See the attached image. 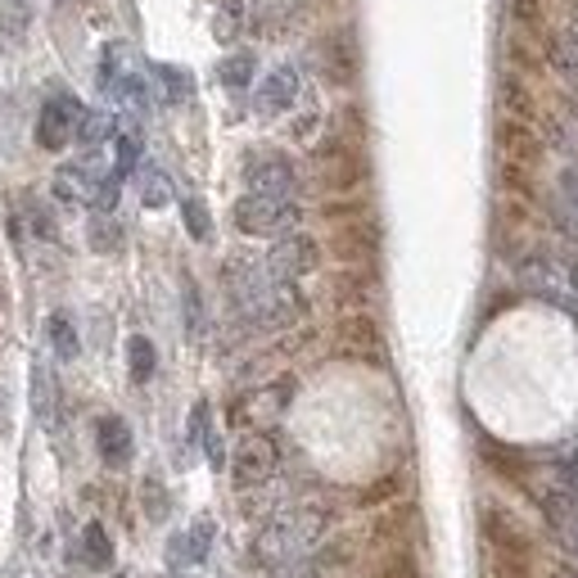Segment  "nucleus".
Returning a JSON list of instances; mask_svg holds the SVG:
<instances>
[{
  "instance_id": "obj_6",
  "label": "nucleus",
  "mask_w": 578,
  "mask_h": 578,
  "mask_svg": "<svg viewBox=\"0 0 578 578\" xmlns=\"http://www.w3.org/2000/svg\"><path fill=\"white\" fill-rule=\"evenodd\" d=\"M245 181H249V195H276V199H290L294 195V163L285 155H271V149H262V155H249L245 163Z\"/></svg>"
},
{
  "instance_id": "obj_20",
  "label": "nucleus",
  "mask_w": 578,
  "mask_h": 578,
  "mask_svg": "<svg viewBox=\"0 0 578 578\" xmlns=\"http://www.w3.org/2000/svg\"><path fill=\"white\" fill-rule=\"evenodd\" d=\"M181 212H186V231L195 239H208L212 235V218H208V208L199 199H186V204H181Z\"/></svg>"
},
{
  "instance_id": "obj_28",
  "label": "nucleus",
  "mask_w": 578,
  "mask_h": 578,
  "mask_svg": "<svg viewBox=\"0 0 578 578\" xmlns=\"http://www.w3.org/2000/svg\"><path fill=\"white\" fill-rule=\"evenodd\" d=\"M561 226H565V235H569V239H578V212L561 208Z\"/></svg>"
},
{
  "instance_id": "obj_22",
  "label": "nucleus",
  "mask_w": 578,
  "mask_h": 578,
  "mask_svg": "<svg viewBox=\"0 0 578 578\" xmlns=\"http://www.w3.org/2000/svg\"><path fill=\"white\" fill-rule=\"evenodd\" d=\"M109 127H113L109 113H86L82 127H77V140H82V145H100V140L109 136Z\"/></svg>"
},
{
  "instance_id": "obj_23",
  "label": "nucleus",
  "mask_w": 578,
  "mask_h": 578,
  "mask_svg": "<svg viewBox=\"0 0 578 578\" xmlns=\"http://www.w3.org/2000/svg\"><path fill=\"white\" fill-rule=\"evenodd\" d=\"M239 19H245V5H239V0H226V5L218 10V37L222 41H231L239 33Z\"/></svg>"
},
{
  "instance_id": "obj_19",
  "label": "nucleus",
  "mask_w": 578,
  "mask_h": 578,
  "mask_svg": "<svg viewBox=\"0 0 578 578\" xmlns=\"http://www.w3.org/2000/svg\"><path fill=\"white\" fill-rule=\"evenodd\" d=\"M46 330H50V344H54V353L64 357V361H73V357H77V330H73V321L54 312Z\"/></svg>"
},
{
  "instance_id": "obj_15",
  "label": "nucleus",
  "mask_w": 578,
  "mask_h": 578,
  "mask_svg": "<svg viewBox=\"0 0 578 578\" xmlns=\"http://www.w3.org/2000/svg\"><path fill=\"white\" fill-rule=\"evenodd\" d=\"M254 69H258V59H254L249 50H235V54L222 59V82H226L231 90H239V86L254 82Z\"/></svg>"
},
{
  "instance_id": "obj_4",
  "label": "nucleus",
  "mask_w": 578,
  "mask_h": 578,
  "mask_svg": "<svg viewBox=\"0 0 578 578\" xmlns=\"http://www.w3.org/2000/svg\"><path fill=\"white\" fill-rule=\"evenodd\" d=\"M86 109L69 96V90H59V96H50L41 104V118H37V145L50 149V155H59L69 140H77V127H82Z\"/></svg>"
},
{
  "instance_id": "obj_30",
  "label": "nucleus",
  "mask_w": 578,
  "mask_h": 578,
  "mask_svg": "<svg viewBox=\"0 0 578 578\" xmlns=\"http://www.w3.org/2000/svg\"><path fill=\"white\" fill-rule=\"evenodd\" d=\"M565 37H569V41H574V50H578V19L569 23V33H565Z\"/></svg>"
},
{
  "instance_id": "obj_1",
  "label": "nucleus",
  "mask_w": 578,
  "mask_h": 578,
  "mask_svg": "<svg viewBox=\"0 0 578 578\" xmlns=\"http://www.w3.org/2000/svg\"><path fill=\"white\" fill-rule=\"evenodd\" d=\"M325 533V511L317 506H294V511H281L262 533H258V561L267 565H281V561H294L303 552H312V542Z\"/></svg>"
},
{
  "instance_id": "obj_3",
  "label": "nucleus",
  "mask_w": 578,
  "mask_h": 578,
  "mask_svg": "<svg viewBox=\"0 0 578 578\" xmlns=\"http://www.w3.org/2000/svg\"><path fill=\"white\" fill-rule=\"evenodd\" d=\"M281 466V452H276V439L271 434H245L235 443V456H231V475L239 489H262V483L276 475Z\"/></svg>"
},
{
  "instance_id": "obj_11",
  "label": "nucleus",
  "mask_w": 578,
  "mask_h": 578,
  "mask_svg": "<svg viewBox=\"0 0 578 578\" xmlns=\"http://www.w3.org/2000/svg\"><path fill=\"white\" fill-rule=\"evenodd\" d=\"M502 149H506L511 159H520V163H533L538 159V140H533V132L525 123H506L502 127Z\"/></svg>"
},
{
  "instance_id": "obj_16",
  "label": "nucleus",
  "mask_w": 578,
  "mask_h": 578,
  "mask_svg": "<svg viewBox=\"0 0 578 578\" xmlns=\"http://www.w3.org/2000/svg\"><path fill=\"white\" fill-rule=\"evenodd\" d=\"M27 23H33V10H27V0H0V37H23Z\"/></svg>"
},
{
  "instance_id": "obj_8",
  "label": "nucleus",
  "mask_w": 578,
  "mask_h": 578,
  "mask_svg": "<svg viewBox=\"0 0 578 578\" xmlns=\"http://www.w3.org/2000/svg\"><path fill=\"white\" fill-rule=\"evenodd\" d=\"M96 443H100L104 466H127L132 462V425L123 416H100Z\"/></svg>"
},
{
  "instance_id": "obj_27",
  "label": "nucleus",
  "mask_w": 578,
  "mask_h": 578,
  "mask_svg": "<svg viewBox=\"0 0 578 578\" xmlns=\"http://www.w3.org/2000/svg\"><path fill=\"white\" fill-rule=\"evenodd\" d=\"M561 208L578 212V168H565L561 172Z\"/></svg>"
},
{
  "instance_id": "obj_24",
  "label": "nucleus",
  "mask_w": 578,
  "mask_h": 578,
  "mask_svg": "<svg viewBox=\"0 0 578 578\" xmlns=\"http://www.w3.org/2000/svg\"><path fill=\"white\" fill-rule=\"evenodd\" d=\"M136 159H140V136H123V140H118V168H113V176L123 181L136 168Z\"/></svg>"
},
{
  "instance_id": "obj_7",
  "label": "nucleus",
  "mask_w": 578,
  "mask_h": 578,
  "mask_svg": "<svg viewBox=\"0 0 578 578\" xmlns=\"http://www.w3.org/2000/svg\"><path fill=\"white\" fill-rule=\"evenodd\" d=\"M294 100H298V73L294 69H276V73L262 77V86H258V113L262 118L285 113Z\"/></svg>"
},
{
  "instance_id": "obj_25",
  "label": "nucleus",
  "mask_w": 578,
  "mask_h": 578,
  "mask_svg": "<svg viewBox=\"0 0 578 578\" xmlns=\"http://www.w3.org/2000/svg\"><path fill=\"white\" fill-rule=\"evenodd\" d=\"M506 10H511V19L520 23V27H529V33L542 23V5H538V0H506Z\"/></svg>"
},
{
  "instance_id": "obj_14",
  "label": "nucleus",
  "mask_w": 578,
  "mask_h": 578,
  "mask_svg": "<svg viewBox=\"0 0 578 578\" xmlns=\"http://www.w3.org/2000/svg\"><path fill=\"white\" fill-rule=\"evenodd\" d=\"M546 59H552V69L578 90V50H574V41L569 37H556L552 46H546Z\"/></svg>"
},
{
  "instance_id": "obj_13",
  "label": "nucleus",
  "mask_w": 578,
  "mask_h": 578,
  "mask_svg": "<svg viewBox=\"0 0 578 578\" xmlns=\"http://www.w3.org/2000/svg\"><path fill=\"white\" fill-rule=\"evenodd\" d=\"M208 538H212V529H208V525H195L190 533H181V538L172 542V556H176L181 565H186V561H190V565H199V561H204V552H208Z\"/></svg>"
},
{
  "instance_id": "obj_9",
  "label": "nucleus",
  "mask_w": 578,
  "mask_h": 578,
  "mask_svg": "<svg viewBox=\"0 0 578 578\" xmlns=\"http://www.w3.org/2000/svg\"><path fill=\"white\" fill-rule=\"evenodd\" d=\"M90 195H96V176L86 172V163H69L54 172V199L64 204H86Z\"/></svg>"
},
{
  "instance_id": "obj_26",
  "label": "nucleus",
  "mask_w": 578,
  "mask_h": 578,
  "mask_svg": "<svg viewBox=\"0 0 578 578\" xmlns=\"http://www.w3.org/2000/svg\"><path fill=\"white\" fill-rule=\"evenodd\" d=\"M159 82L168 90V100H186L190 96V77L181 73V69H159Z\"/></svg>"
},
{
  "instance_id": "obj_21",
  "label": "nucleus",
  "mask_w": 578,
  "mask_h": 578,
  "mask_svg": "<svg viewBox=\"0 0 578 578\" xmlns=\"http://www.w3.org/2000/svg\"><path fill=\"white\" fill-rule=\"evenodd\" d=\"M552 136H556V145L565 149L569 159H578V113H565V118H556Z\"/></svg>"
},
{
  "instance_id": "obj_32",
  "label": "nucleus",
  "mask_w": 578,
  "mask_h": 578,
  "mask_svg": "<svg viewBox=\"0 0 578 578\" xmlns=\"http://www.w3.org/2000/svg\"><path fill=\"white\" fill-rule=\"evenodd\" d=\"M552 578H578V574H574V569H556Z\"/></svg>"
},
{
  "instance_id": "obj_18",
  "label": "nucleus",
  "mask_w": 578,
  "mask_h": 578,
  "mask_svg": "<svg viewBox=\"0 0 578 578\" xmlns=\"http://www.w3.org/2000/svg\"><path fill=\"white\" fill-rule=\"evenodd\" d=\"M140 199H145V208H168L172 204V181H168V172L149 168L145 181H140Z\"/></svg>"
},
{
  "instance_id": "obj_5",
  "label": "nucleus",
  "mask_w": 578,
  "mask_h": 578,
  "mask_svg": "<svg viewBox=\"0 0 578 578\" xmlns=\"http://www.w3.org/2000/svg\"><path fill=\"white\" fill-rule=\"evenodd\" d=\"M317 262H321V249H317V239L312 235H281L276 239V249H271V258H267V276L271 281H298V276H308V271H317Z\"/></svg>"
},
{
  "instance_id": "obj_29",
  "label": "nucleus",
  "mask_w": 578,
  "mask_h": 578,
  "mask_svg": "<svg viewBox=\"0 0 578 578\" xmlns=\"http://www.w3.org/2000/svg\"><path fill=\"white\" fill-rule=\"evenodd\" d=\"M569 285H574V290H578V258H574V262H569Z\"/></svg>"
},
{
  "instance_id": "obj_12",
  "label": "nucleus",
  "mask_w": 578,
  "mask_h": 578,
  "mask_svg": "<svg viewBox=\"0 0 578 578\" xmlns=\"http://www.w3.org/2000/svg\"><path fill=\"white\" fill-rule=\"evenodd\" d=\"M127 367H132V380H136V384H145L149 376H155L159 357H155V344H149L145 334H132V344H127Z\"/></svg>"
},
{
  "instance_id": "obj_10",
  "label": "nucleus",
  "mask_w": 578,
  "mask_h": 578,
  "mask_svg": "<svg viewBox=\"0 0 578 578\" xmlns=\"http://www.w3.org/2000/svg\"><path fill=\"white\" fill-rule=\"evenodd\" d=\"M86 239H90V249H96V254H118V245H123V226H118L109 212H96Z\"/></svg>"
},
{
  "instance_id": "obj_2",
  "label": "nucleus",
  "mask_w": 578,
  "mask_h": 578,
  "mask_svg": "<svg viewBox=\"0 0 578 578\" xmlns=\"http://www.w3.org/2000/svg\"><path fill=\"white\" fill-rule=\"evenodd\" d=\"M235 226L245 235H294L298 226V204L294 199H276V195H245L231 208Z\"/></svg>"
},
{
  "instance_id": "obj_31",
  "label": "nucleus",
  "mask_w": 578,
  "mask_h": 578,
  "mask_svg": "<svg viewBox=\"0 0 578 578\" xmlns=\"http://www.w3.org/2000/svg\"><path fill=\"white\" fill-rule=\"evenodd\" d=\"M5 416H10V411H5V393H0V430H5Z\"/></svg>"
},
{
  "instance_id": "obj_17",
  "label": "nucleus",
  "mask_w": 578,
  "mask_h": 578,
  "mask_svg": "<svg viewBox=\"0 0 578 578\" xmlns=\"http://www.w3.org/2000/svg\"><path fill=\"white\" fill-rule=\"evenodd\" d=\"M82 546H86V565H96V569H109L113 565V546H109V533L100 525H86Z\"/></svg>"
}]
</instances>
